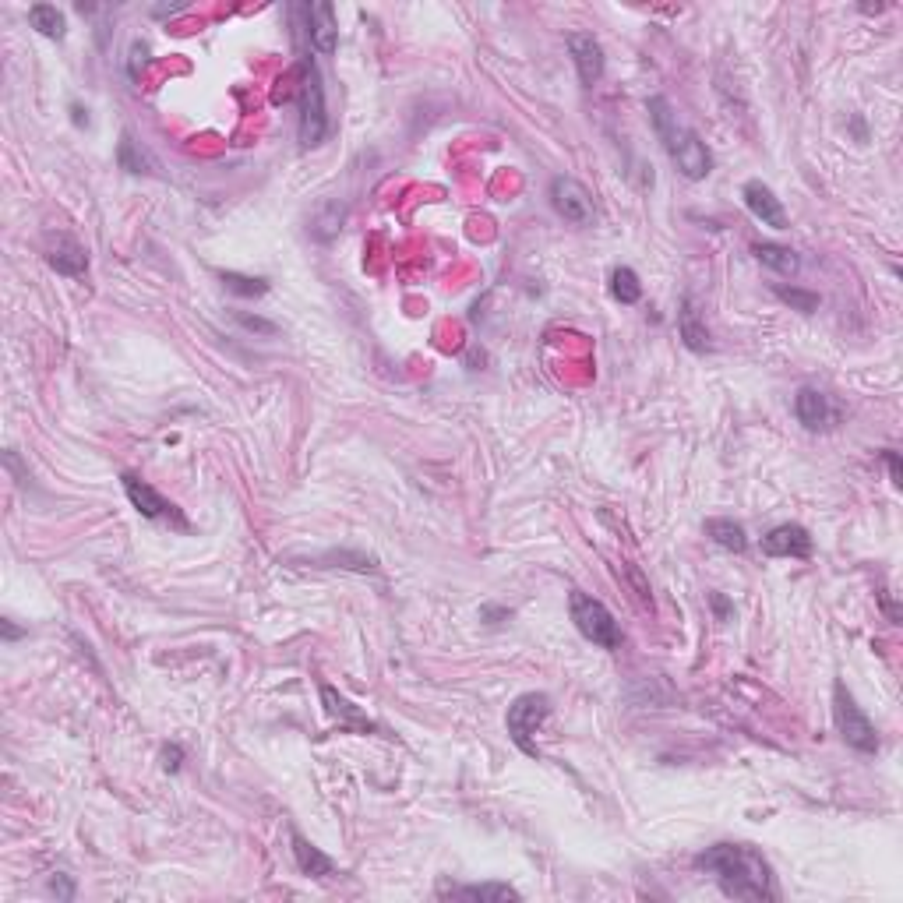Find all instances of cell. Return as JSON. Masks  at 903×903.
<instances>
[{"mask_svg":"<svg viewBox=\"0 0 903 903\" xmlns=\"http://www.w3.org/2000/svg\"><path fill=\"white\" fill-rule=\"evenodd\" d=\"M741 198H745L748 212H752L762 226H773V230H787V226H791L787 223L784 202H780V198L773 195V187L762 184V180H748V184L741 187Z\"/></svg>","mask_w":903,"mask_h":903,"instance_id":"8fae6325","label":"cell"},{"mask_svg":"<svg viewBox=\"0 0 903 903\" xmlns=\"http://www.w3.org/2000/svg\"><path fill=\"white\" fill-rule=\"evenodd\" d=\"M882 459H886V466H889V480H893L896 487L903 484V470H900V456H896L893 448H886V452H882Z\"/></svg>","mask_w":903,"mask_h":903,"instance_id":"f546056e","label":"cell"},{"mask_svg":"<svg viewBox=\"0 0 903 903\" xmlns=\"http://www.w3.org/2000/svg\"><path fill=\"white\" fill-rule=\"evenodd\" d=\"M833 720H836L840 738H844L854 752H865V755L879 752V731H875V724L865 717V709L854 702L851 688H847L844 681H836L833 685Z\"/></svg>","mask_w":903,"mask_h":903,"instance_id":"5b68a950","label":"cell"},{"mask_svg":"<svg viewBox=\"0 0 903 903\" xmlns=\"http://www.w3.org/2000/svg\"><path fill=\"white\" fill-rule=\"evenodd\" d=\"M551 205L565 223L590 226L597 209H593V195L575 177H554L551 180Z\"/></svg>","mask_w":903,"mask_h":903,"instance_id":"52a82bcc","label":"cell"},{"mask_svg":"<svg viewBox=\"0 0 903 903\" xmlns=\"http://www.w3.org/2000/svg\"><path fill=\"white\" fill-rule=\"evenodd\" d=\"M695 868L713 875L734 900H777L773 868L752 844H713L695 858Z\"/></svg>","mask_w":903,"mask_h":903,"instance_id":"6da1fadb","label":"cell"},{"mask_svg":"<svg viewBox=\"0 0 903 903\" xmlns=\"http://www.w3.org/2000/svg\"><path fill=\"white\" fill-rule=\"evenodd\" d=\"M71 113H75V117H71V120H75L78 127H89V113H85L82 106H71Z\"/></svg>","mask_w":903,"mask_h":903,"instance_id":"1f68e13d","label":"cell"},{"mask_svg":"<svg viewBox=\"0 0 903 903\" xmlns=\"http://www.w3.org/2000/svg\"><path fill=\"white\" fill-rule=\"evenodd\" d=\"M565 46H568V53H572V60H575L579 82H583L586 89H593V85L604 78V46L593 39V32H568Z\"/></svg>","mask_w":903,"mask_h":903,"instance_id":"ba28073f","label":"cell"},{"mask_svg":"<svg viewBox=\"0 0 903 903\" xmlns=\"http://www.w3.org/2000/svg\"><path fill=\"white\" fill-rule=\"evenodd\" d=\"M297 106H300V145L304 149H318L329 135V106H325V89H321V75L314 68V60H300V89H297Z\"/></svg>","mask_w":903,"mask_h":903,"instance_id":"3957f363","label":"cell"},{"mask_svg":"<svg viewBox=\"0 0 903 903\" xmlns=\"http://www.w3.org/2000/svg\"><path fill=\"white\" fill-rule=\"evenodd\" d=\"M117 163H120V170H127V173H145V156L138 152V145H135V138L131 135L120 138Z\"/></svg>","mask_w":903,"mask_h":903,"instance_id":"d4e9b609","label":"cell"},{"mask_svg":"<svg viewBox=\"0 0 903 903\" xmlns=\"http://www.w3.org/2000/svg\"><path fill=\"white\" fill-rule=\"evenodd\" d=\"M46 262L68 279H78L89 272V254H85V247L78 244L75 237H68V233H57V237H53L50 251H46Z\"/></svg>","mask_w":903,"mask_h":903,"instance_id":"9a60e30c","label":"cell"},{"mask_svg":"<svg viewBox=\"0 0 903 903\" xmlns=\"http://www.w3.org/2000/svg\"><path fill=\"white\" fill-rule=\"evenodd\" d=\"M223 286L237 297H265L269 293V279H258V276H240V272H219Z\"/></svg>","mask_w":903,"mask_h":903,"instance_id":"603a6c76","label":"cell"},{"mask_svg":"<svg viewBox=\"0 0 903 903\" xmlns=\"http://www.w3.org/2000/svg\"><path fill=\"white\" fill-rule=\"evenodd\" d=\"M290 844H293V858H297V868L304 875H311V879H329V875H336V865H332L329 854H321L318 847L307 840V836L297 833V829L290 833Z\"/></svg>","mask_w":903,"mask_h":903,"instance_id":"e0dca14e","label":"cell"},{"mask_svg":"<svg viewBox=\"0 0 903 903\" xmlns=\"http://www.w3.org/2000/svg\"><path fill=\"white\" fill-rule=\"evenodd\" d=\"M120 480H124L127 501H131V505H135L138 512L145 515V519H177V523L184 526V519H180L177 505H173V501H166L163 494H159L156 487L149 484V480L135 477V473H124Z\"/></svg>","mask_w":903,"mask_h":903,"instance_id":"9c48e42d","label":"cell"},{"mask_svg":"<svg viewBox=\"0 0 903 903\" xmlns=\"http://www.w3.org/2000/svg\"><path fill=\"white\" fill-rule=\"evenodd\" d=\"M50 889L60 896V900H71V896H75V882H71L68 875H53V879H50Z\"/></svg>","mask_w":903,"mask_h":903,"instance_id":"f1b7e54d","label":"cell"},{"mask_svg":"<svg viewBox=\"0 0 903 903\" xmlns=\"http://www.w3.org/2000/svg\"><path fill=\"white\" fill-rule=\"evenodd\" d=\"M611 293L618 304H639L642 300V283L639 276H635V269H628V265H621V269L611 272Z\"/></svg>","mask_w":903,"mask_h":903,"instance_id":"7402d4cb","label":"cell"},{"mask_svg":"<svg viewBox=\"0 0 903 903\" xmlns=\"http://www.w3.org/2000/svg\"><path fill=\"white\" fill-rule=\"evenodd\" d=\"M321 702H325V713H329L332 720H339L343 731H350V734H385L371 717H367L364 709H357L350 699H346V695H339L332 685H321Z\"/></svg>","mask_w":903,"mask_h":903,"instance_id":"7c38bea8","label":"cell"},{"mask_svg":"<svg viewBox=\"0 0 903 903\" xmlns=\"http://www.w3.org/2000/svg\"><path fill=\"white\" fill-rule=\"evenodd\" d=\"M646 110H650L653 127H657L660 142H664V149H667V156H671V163L681 170V177L706 180L709 173H713V156H709L706 142L695 135L692 127L681 124V120H678V113H674L671 99H667V96H653L650 103H646Z\"/></svg>","mask_w":903,"mask_h":903,"instance_id":"7a4b0ae2","label":"cell"},{"mask_svg":"<svg viewBox=\"0 0 903 903\" xmlns=\"http://www.w3.org/2000/svg\"><path fill=\"white\" fill-rule=\"evenodd\" d=\"M773 293H777L784 304H791L794 311H805L812 314L815 307H819V293H808V290H798V286H773Z\"/></svg>","mask_w":903,"mask_h":903,"instance_id":"cb8c5ba5","label":"cell"},{"mask_svg":"<svg viewBox=\"0 0 903 903\" xmlns=\"http://www.w3.org/2000/svg\"><path fill=\"white\" fill-rule=\"evenodd\" d=\"M180 759H184L180 745H166V748H163V769H166V773H177V769H180Z\"/></svg>","mask_w":903,"mask_h":903,"instance_id":"4dcf8cb0","label":"cell"},{"mask_svg":"<svg viewBox=\"0 0 903 903\" xmlns=\"http://www.w3.org/2000/svg\"><path fill=\"white\" fill-rule=\"evenodd\" d=\"M706 537L713 540L717 547H724V551H734V554L748 551L745 526L734 523V519H706Z\"/></svg>","mask_w":903,"mask_h":903,"instance_id":"ac0fdd59","label":"cell"},{"mask_svg":"<svg viewBox=\"0 0 903 903\" xmlns=\"http://www.w3.org/2000/svg\"><path fill=\"white\" fill-rule=\"evenodd\" d=\"M448 896H459V900H487V903H505V900H519V889L505 886V882H477V886H452L445 889Z\"/></svg>","mask_w":903,"mask_h":903,"instance_id":"ffe728a7","label":"cell"},{"mask_svg":"<svg viewBox=\"0 0 903 903\" xmlns=\"http://www.w3.org/2000/svg\"><path fill=\"white\" fill-rule=\"evenodd\" d=\"M568 611H572L575 628H579L593 646H600V650H621V639H625V635H621L618 621H614V614L607 611L604 600L590 597V593H583V590H572L568 593Z\"/></svg>","mask_w":903,"mask_h":903,"instance_id":"277c9868","label":"cell"},{"mask_svg":"<svg viewBox=\"0 0 903 903\" xmlns=\"http://www.w3.org/2000/svg\"><path fill=\"white\" fill-rule=\"evenodd\" d=\"M237 314V321L240 325H244L247 332H262V336H276V321H265V318H258V314H244V311H233Z\"/></svg>","mask_w":903,"mask_h":903,"instance_id":"484cf974","label":"cell"},{"mask_svg":"<svg viewBox=\"0 0 903 903\" xmlns=\"http://www.w3.org/2000/svg\"><path fill=\"white\" fill-rule=\"evenodd\" d=\"M709 607H713V614H717V621H731L734 604L724 597V593H709Z\"/></svg>","mask_w":903,"mask_h":903,"instance_id":"83f0119b","label":"cell"},{"mask_svg":"<svg viewBox=\"0 0 903 903\" xmlns=\"http://www.w3.org/2000/svg\"><path fill=\"white\" fill-rule=\"evenodd\" d=\"M304 18H307V36H311V46L318 53H336V43H339V25H336V8L332 4H325V0H318V4H304Z\"/></svg>","mask_w":903,"mask_h":903,"instance_id":"5bb4252c","label":"cell"},{"mask_svg":"<svg viewBox=\"0 0 903 903\" xmlns=\"http://www.w3.org/2000/svg\"><path fill=\"white\" fill-rule=\"evenodd\" d=\"M4 635H8V639H18V635H22V628H15L11 621H4Z\"/></svg>","mask_w":903,"mask_h":903,"instance_id":"d6a6232c","label":"cell"},{"mask_svg":"<svg viewBox=\"0 0 903 903\" xmlns=\"http://www.w3.org/2000/svg\"><path fill=\"white\" fill-rule=\"evenodd\" d=\"M621 572L628 575V583H632V590H635V597L642 600V607H653V597H650V586L642 583V575H639V568H632V565H621Z\"/></svg>","mask_w":903,"mask_h":903,"instance_id":"4316f807","label":"cell"},{"mask_svg":"<svg viewBox=\"0 0 903 903\" xmlns=\"http://www.w3.org/2000/svg\"><path fill=\"white\" fill-rule=\"evenodd\" d=\"M794 417L808 431H826V427H833L840 420V406L829 403V396L819 389H798V396H794Z\"/></svg>","mask_w":903,"mask_h":903,"instance_id":"4fadbf2b","label":"cell"},{"mask_svg":"<svg viewBox=\"0 0 903 903\" xmlns=\"http://www.w3.org/2000/svg\"><path fill=\"white\" fill-rule=\"evenodd\" d=\"M812 551H815L812 533L798 523L773 526L762 537V554H769V558H812Z\"/></svg>","mask_w":903,"mask_h":903,"instance_id":"30bf717a","label":"cell"},{"mask_svg":"<svg viewBox=\"0 0 903 903\" xmlns=\"http://www.w3.org/2000/svg\"><path fill=\"white\" fill-rule=\"evenodd\" d=\"M29 25L46 39H64L68 36V18H64V11L53 8V4H32Z\"/></svg>","mask_w":903,"mask_h":903,"instance_id":"d6986e66","label":"cell"},{"mask_svg":"<svg viewBox=\"0 0 903 903\" xmlns=\"http://www.w3.org/2000/svg\"><path fill=\"white\" fill-rule=\"evenodd\" d=\"M547 717H551V699H547L544 692H526L508 706V734H512L515 745L523 748L526 755H533V759L540 755L533 734H537V727L544 724Z\"/></svg>","mask_w":903,"mask_h":903,"instance_id":"8992f818","label":"cell"},{"mask_svg":"<svg viewBox=\"0 0 903 903\" xmlns=\"http://www.w3.org/2000/svg\"><path fill=\"white\" fill-rule=\"evenodd\" d=\"M678 332H681V339H685V346L692 353H706L709 346V329H706V318H702V311H699V304H695V297L692 293H685V297H681V311H678Z\"/></svg>","mask_w":903,"mask_h":903,"instance_id":"2e32d148","label":"cell"},{"mask_svg":"<svg viewBox=\"0 0 903 903\" xmlns=\"http://www.w3.org/2000/svg\"><path fill=\"white\" fill-rule=\"evenodd\" d=\"M752 254L759 258L762 265H766V269L780 272V276H794V272L801 269L798 254H794L791 247H784V244H755Z\"/></svg>","mask_w":903,"mask_h":903,"instance_id":"44dd1931","label":"cell"}]
</instances>
